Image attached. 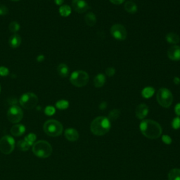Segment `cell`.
Here are the masks:
<instances>
[{
	"label": "cell",
	"mask_w": 180,
	"mask_h": 180,
	"mask_svg": "<svg viewBox=\"0 0 180 180\" xmlns=\"http://www.w3.org/2000/svg\"><path fill=\"white\" fill-rule=\"evenodd\" d=\"M85 21L87 25L92 27V26H94L96 23H97V18H96L94 13L90 12V13H88L85 15Z\"/></svg>",
	"instance_id": "obj_18"
},
{
	"label": "cell",
	"mask_w": 180,
	"mask_h": 180,
	"mask_svg": "<svg viewBox=\"0 0 180 180\" xmlns=\"http://www.w3.org/2000/svg\"><path fill=\"white\" fill-rule=\"evenodd\" d=\"M109 1L111 2L112 4H116V5H118V4H121L124 2V0H109Z\"/></svg>",
	"instance_id": "obj_37"
},
{
	"label": "cell",
	"mask_w": 180,
	"mask_h": 180,
	"mask_svg": "<svg viewBox=\"0 0 180 180\" xmlns=\"http://www.w3.org/2000/svg\"><path fill=\"white\" fill-rule=\"evenodd\" d=\"M57 72L62 78H66L69 74V68L66 64L61 63L57 68Z\"/></svg>",
	"instance_id": "obj_19"
},
{
	"label": "cell",
	"mask_w": 180,
	"mask_h": 180,
	"mask_svg": "<svg viewBox=\"0 0 180 180\" xmlns=\"http://www.w3.org/2000/svg\"><path fill=\"white\" fill-rule=\"evenodd\" d=\"M167 56L172 61H180V47L172 46L167 50Z\"/></svg>",
	"instance_id": "obj_12"
},
{
	"label": "cell",
	"mask_w": 180,
	"mask_h": 180,
	"mask_svg": "<svg viewBox=\"0 0 180 180\" xmlns=\"http://www.w3.org/2000/svg\"><path fill=\"white\" fill-rule=\"evenodd\" d=\"M162 141L165 144H170L172 143V139L168 135H163L162 136Z\"/></svg>",
	"instance_id": "obj_35"
},
{
	"label": "cell",
	"mask_w": 180,
	"mask_h": 180,
	"mask_svg": "<svg viewBox=\"0 0 180 180\" xmlns=\"http://www.w3.org/2000/svg\"><path fill=\"white\" fill-rule=\"evenodd\" d=\"M115 73H116V69L111 68V67L106 68L105 70V74L109 77H113L115 75Z\"/></svg>",
	"instance_id": "obj_34"
},
{
	"label": "cell",
	"mask_w": 180,
	"mask_h": 180,
	"mask_svg": "<svg viewBox=\"0 0 180 180\" xmlns=\"http://www.w3.org/2000/svg\"><path fill=\"white\" fill-rule=\"evenodd\" d=\"M36 140H37V136H36L35 134L33 133H30L24 138V140H25L30 146H33Z\"/></svg>",
	"instance_id": "obj_26"
},
{
	"label": "cell",
	"mask_w": 180,
	"mask_h": 180,
	"mask_svg": "<svg viewBox=\"0 0 180 180\" xmlns=\"http://www.w3.org/2000/svg\"><path fill=\"white\" fill-rule=\"evenodd\" d=\"M105 82V77L104 75L100 73L95 77L94 79V85L97 88H101L104 85Z\"/></svg>",
	"instance_id": "obj_17"
},
{
	"label": "cell",
	"mask_w": 180,
	"mask_h": 180,
	"mask_svg": "<svg viewBox=\"0 0 180 180\" xmlns=\"http://www.w3.org/2000/svg\"><path fill=\"white\" fill-rule=\"evenodd\" d=\"M157 101L161 106L168 108L173 101V96L169 90L166 88H161L157 93Z\"/></svg>",
	"instance_id": "obj_7"
},
{
	"label": "cell",
	"mask_w": 180,
	"mask_h": 180,
	"mask_svg": "<svg viewBox=\"0 0 180 180\" xmlns=\"http://www.w3.org/2000/svg\"><path fill=\"white\" fill-rule=\"evenodd\" d=\"M172 126L174 129H178L180 128V117H177L173 119L172 122Z\"/></svg>",
	"instance_id": "obj_31"
},
{
	"label": "cell",
	"mask_w": 180,
	"mask_h": 180,
	"mask_svg": "<svg viewBox=\"0 0 180 180\" xmlns=\"http://www.w3.org/2000/svg\"><path fill=\"white\" fill-rule=\"evenodd\" d=\"M148 107L147 105L144 104H141L138 105L136 109V116L139 119L142 120L145 118L148 113Z\"/></svg>",
	"instance_id": "obj_13"
},
{
	"label": "cell",
	"mask_w": 180,
	"mask_h": 180,
	"mask_svg": "<svg viewBox=\"0 0 180 180\" xmlns=\"http://www.w3.org/2000/svg\"><path fill=\"white\" fill-rule=\"evenodd\" d=\"M72 7L78 13H82L87 11L89 5L85 0H73Z\"/></svg>",
	"instance_id": "obj_11"
},
{
	"label": "cell",
	"mask_w": 180,
	"mask_h": 180,
	"mask_svg": "<svg viewBox=\"0 0 180 180\" xmlns=\"http://www.w3.org/2000/svg\"><path fill=\"white\" fill-rule=\"evenodd\" d=\"M124 9L129 13H134L137 11V6L132 2H127L124 4Z\"/></svg>",
	"instance_id": "obj_20"
},
{
	"label": "cell",
	"mask_w": 180,
	"mask_h": 180,
	"mask_svg": "<svg viewBox=\"0 0 180 180\" xmlns=\"http://www.w3.org/2000/svg\"><path fill=\"white\" fill-rule=\"evenodd\" d=\"M56 106L59 110H66L69 106V102L66 100H60L56 103Z\"/></svg>",
	"instance_id": "obj_25"
},
{
	"label": "cell",
	"mask_w": 180,
	"mask_h": 180,
	"mask_svg": "<svg viewBox=\"0 0 180 180\" xmlns=\"http://www.w3.org/2000/svg\"><path fill=\"white\" fill-rule=\"evenodd\" d=\"M15 148V141L9 135L4 136L0 140V151L4 154H10Z\"/></svg>",
	"instance_id": "obj_8"
},
{
	"label": "cell",
	"mask_w": 180,
	"mask_h": 180,
	"mask_svg": "<svg viewBox=\"0 0 180 180\" xmlns=\"http://www.w3.org/2000/svg\"><path fill=\"white\" fill-rule=\"evenodd\" d=\"M120 114H121V112H120V110L118 109H113L109 113V120H113V121H114V120H116L120 116Z\"/></svg>",
	"instance_id": "obj_29"
},
{
	"label": "cell",
	"mask_w": 180,
	"mask_h": 180,
	"mask_svg": "<svg viewBox=\"0 0 180 180\" xmlns=\"http://www.w3.org/2000/svg\"><path fill=\"white\" fill-rule=\"evenodd\" d=\"M165 39L170 44H177L179 42V36L174 33H170L166 35Z\"/></svg>",
	"instance_id": "obj_21"
},
{
	"label": "cell",
	"mask_w": 180,
	"mask_h": 180,
	"mask_svg": "<svg viewBox=\"0 0 180 180\" xmlns=\"http://www.w3.org/2000/svg\"><path fill=\"white\" fill-rule=\"evenodd\" d=\"M173 82H174V83L175 84V85H179V84H180V78H178V77H175V78H174V80H173Z\"/></svg>",
	"instance_id": "obj_40"
},
{
	"label": "cell",
	"mask_w": 180,
	"mask_h": 180,
	"mask_svg": "<svg viewBox=\"0 0 180 180\" xmlns=\"http://www.w3.org/2000/svg\"><path fill=\"white\" fill-rule=\"evenodd\" d=\"M106 108H107V103L105 101L102 102L101 104L99 105V109L102 110H105V109H106Z\"/></svg>",
	"instance_id": "obj_38"
},
{
	"label": "cell",
	"mask_w": 180,
	"mask_h": 180,
	"mask_svg": "<svg viewBox=\"0 0 180 180\" xmlns=\"http://www.w3.org/2000/svg\"><path fill=\"white\" fill-rule=\"evenodd\" d=\"M44 132L50 136H59L63 132V128L61 122L56 120H49L43 126Z\"/></svg>",
	"instance_id": "obj_4"
},
{
	"label": "cell",
	"mask_w": 180,
	"mask_h": 180,
	"mask_svg": "<svg viewBox=\"0 0 180 180\" xmlns=\"http://www.w3.org/2000/svg\"><path fill=\"white\" fill-rule=\"evenodd\" d=\"M110 33L115 39L117 40H124L127 37V30L121 24H115L110 28Z\"/></svg>",
	"instance_id": "obj_10"
},
{
	"label": "cell",
	"mask_w": 180,
	"mask_h": 180,
	"mask_svg": "<svg viewBox=\"0 0 180 180\" xmlns=\"http://www.w3.org/2000/svg\"><path fill=\"white\" fill-rule=\"evenodd\" d=\"M44 59V56H43V55H40V56H38V57L37 58V61L38 62H41V61H43Z\"/></svg>",
	"instance_id": "obj_41"
},
{
	"label": "cell",
	"mask_w": 180,
	"mask_h": 180,
	"mask_svg": "<svg viewBox=\"0 0 180 180\" xmlns=\"http://www.w3.org/2000/svg\"><path fill=\"white\" fill-rule=\"evenodd\" d=\"M17 146L21 151H27L28 150H29L30 146L25 140H21L17 143Z\"/></svg>",
	"instance_id": "obj_27"
},
{
	"label": "cell",
	"mask_w": 180,
	"mask_h": 180,
	"mask_svg": "<svg viewBox=\"0 0 180 180\" xmlns=\"http://www.w3.org/2000/svg\"><path fill=\"white\" fill-rule=\"evenodd\" d=\"M9 13V9L6 6L0 4V16H5Z\"/></svg>",
	"instance_id": "obj_33"
},
{
	"label": "cell",
	"mask_w": 180,
	"mask_h": 180,
	"mask_svg": "<svg viewBox=\"0 0 180 180\" xmlns=\"http://www.w3.org/2000/svg\"><path fill=\"white\" fill-rule=\"evenodd\" d=\"M11 1H13V2H18L19 0H11Z\"/></svg>",
	"instance_id": "obj_42"
},
{
	"label": "cell",
	"mask_w": 180,
	"mask_h": 180,
	"mask_svg": "<svg viewBox=\"0 0 180 180\" xmlns=\"http://www.w3.org/2000/svg\"><path fill=\"white\" fill-rule=\"evenodd\" d=\"M71 8L68 5H62L59 9V13L63 17H68L71 13Z\"/></svg>",
	"instance_id": "obj_24"
},
{
	"label": "cell",
	"mask_w": 180,
	"mask_h": 180,
	"mask_svg": "<svg viewBox=\"0 0 180 180\" xmlns=\"http://www.w3.org/2000/svg\"><path fill=\"white\" fill-rule=\"evenodd\" d=\"M174 111H175V113H176L177 116H180V103L179 104H177L176 105H175Z\"/></svg>",
	"instance_id": "obj_36"
},
{
	"label": "cell",
	"mask_w": 180,
	"mask_h": 180,
	"mask_svg": "<svg viewBox=\"0 0 180 180\" xmlns=\"http://www.w3.org/2000/svg\"><path fill=\"white\" fill-rule=\"evenodd\" d=\"M89 75L83 71H77L71 74L70 81L77 87H82L87 85L89 82Z\"/></svg>",
	"instance_id": "obj_6"
},
{
	"label": "cell",
	"mask_w": 180,
	"mask_h": 180,
	"mask_svg": "<svg viewBox=\"0 0 180 180\" xmlns=\"http://www.w3.org/2000/svg\"><path fill=\"white\" fill-rule=\"evenodd\" d=\"M54 2H55V4H56V5L61 6L63 4L64 0H54Z\"/></svg>",
	"instance_id": "obj_39"
},
{
	"label": "cell",
	"mask_w": 180,
	"mask_h": 180,
	"mask_svg": "<svg viewBox=\"0 0 180 180\" xmlns=\"http://www.w3.org/2000/svg\"><path fill=\"white\" fill-rule=\"evenodd\" d=\"M23 112L18 105H12L7 112V117L12 123H18L23 119Z\"/></svg>",
	"instance_id": "obj_9"
},
{
	"label": "cell",
	"mask_w": 180,
	"mask_h": 180,
	"mask_svg": "<svg viewBox=\"0 0 180 180\" xmlns=\"http://www.w3.org/2000/svg\"><path fill=\"white\" fill-rule=\"evenodd\" d=\"M140 128L141 133L151 140L158 139L162 134L161 126L152 120H144L140 123Z\"/></svg>",
	"instance_id": "obj_1"
},
{
	"label": "cell",
	"mask_w": 180,
	"mask_h": 180,
	"mask_svg": "<svg viewBox=\"0 0 180 180\" xmlns=\"http://www.w3.org/2000/svg\"><path fill=\"white\" fill-rule=\"evenodd\" d=\"M65 136L70 141H75L78 140L79 133L75 129L68 128L65 131Z\"/></svg>",
	"instance_id": "obj_14"
},
{
	"label": "cell",
	"mask_w": 180,
	"mask_h": 180,
	"mask_svg": "<svg viewBox=\"0 0 180 180\" xmlns=\"http://www.w3.org/2000/svg\"><path fill=\"white\" fill-rule=\"evenodd\" d=\"M38 101H39V99H38L37 96L32 92H26L23 94L19 99V103H20L21 106L27 110L34 109L37 105Z\"/></svg>",
	"instance_id": "obj_5"
},
{
	"label": "cell",
	"mask_w": 180,
	"mask_h": 180,
	"mask_svg": "<svg viewBox=\"0 0 180 180\" xmlns=\"http://www.w3.org/2000/svg\"><path fill=\"white\" fill-rule=\"evenodd\" d=\"M9 29L11 33H16L20 29V25L19 23L16 22V21H13V22L10 23L9 25Z\"/></svg>",
	"instance_id": "obj_28"
},
{
	"label": "cell",
	"mask_w": 180,
	"mask_h": 180,
	"mask_svg": "<svg viewBox=\"0 0 180 180\" xmlns=\"http://www.w3.org/2000/svg\"><path fill=\"white\" fill-rule=\"evenodd\" d=\"M21 41H22V40H21V36L19 35L15 34L12 35L9 40V46H10L11 48H13V49L18 48L21 44Z\"/></svg>",
	"instance_id": "obj_16"
},
{
	"label": "cell",
	"mask_w": 180,
	"mask_h": 180,
	"mask_svg": "<svg viewBox=\"0 0 180 180\" xmlns=\"http://www.w3.org/2000/svg\"><path fill=\"white\" fill-rule=\"evenodd\" d=\"M9 74V69L4 66H0V75L2 77H6Z\"/></svg>",
	"instance_id": "obj_32"
},
{
	"label": "cell",
	"mask_w": 180,
	"mask_h": 180,
	"mask_svg": "<svg viewBox=\"0 0 180 180\" xmlns=\"http://www.w3.org/2000/svg\"><path fill=\"white\" fill-rule=\"evenodd\" d=\"M90 129L96 136H103L108 133L110 129V122L108 117H97L91 123Z\"/></svg>",
	"instance_id": "obj_2"
},
{
	"label": "cell",
	"mask_w": 180,
	"mask_h": 180,
	"mask_svg": "<svg viewBox=\"0 0 180 180\" xmlns=\"http://www.w3.org/2000/svg\"><path fill=\"white\" fill-rule=\"evenodd\" d=\"M0 92H1V85H0Z\"/></svg>",
	"instance_id": "obj_43"
},
{
	"label": "cell",
	"mask_w": 180,
	"mask_h": 180,
	"mask_svg": "<svg viewBox=\"0 0 180 180\" xmlns=\"http://www.w3.org/2000/svg\"><path fill=\"white\" fill-rule=\"evenodd\" d=\"M33 152L36 156L47 158L52 153V147L51 144L46 141H37L33 145Z\"/></svg>",
	"instance_id": "obj_3"
},
{
	"label": "cell",
	"mask_w": 180,
	"mask_h": 180,
	"mask_svg": "<svg viewBox=\"0 0 180 180\" xmlns=\"http://www.w3.org/2000/svg\"><path fill=\"white\" fill-rule=\"evenodd\" d=\"M25 128L23 124H14L11 129V133L15 136H20L25 133Z\"/></svg>",
	"instance_id": "obj_15"
},
{
	"label": "cell",
	"mask_w": 180,
	"mask_h": 180,
	"mask_svg": "<svg viewBox=\"0 0 180 180\" xmlns=\"http://www.w3.org/2000/svg\"><path fill=\"white\" fill-rule=\"evenodd\" d=\"M168 180H180V169L174 168L168 174Z\"/></svg>",
	"instance_id": "obj_23"
},
{
	"label": "cell",
	"mask_w": 180,
	"mask_h": 180,
	"mask_svg": "<svg viewBox=\"0 0 180 180\" xmlns=\"http://www.w3.org/2000/svg\"><path fill=\"white\" fill-rule=\"evenodd\" d=\"M56 112V109L54 106H52V105H48L44 109V113L45 114L48 116H52Z\"/></svg>",
	"instance_id": "obj_30"
},
{
	"label": "cell",
	"mask_w": 180,
	"mask_h": 180,
	"mask_svg": "<svg viewBox=\"0 0 180 180\" xmlns=\"http://www.w3.org/2000/svg\"><path fill=\"white\" fill-rule=\"evenodd\" d=\"M155 93V90L152 87H146L141 92L142 97L145 99H149L152 97Z\"/></svg>",
	"instance_id": "obj_22"
}]
</instances>
